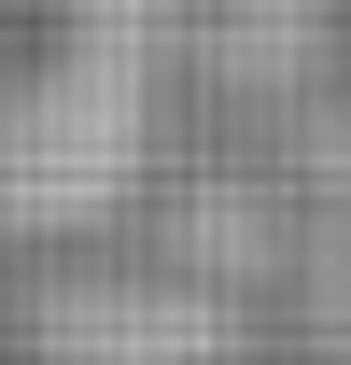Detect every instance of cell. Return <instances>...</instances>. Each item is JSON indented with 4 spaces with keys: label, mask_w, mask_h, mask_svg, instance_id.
Listing matches in <instances>:
<instances>
[{
    "label": "cell",
    "mask_w": 351,
    "mask_h": 365,
    "mask_svg": "<svg viewBox=\"0 0 351 365\" xmlns=\"http://www.w3.org/2000/svg\"><path fill=\"white\" fill-rule=\"evenodd\" d=\"M211 295L169 281H56L29 309V365H211Z\"/></svg>",
    "instance_id": "cell-2"
},
{
    "label": "cell",
    "mask_w": 351,
    "mask_h": 365,
    "mask_svg": "<svg viewBox=\"0 0 351 365\" xmlns=\"http://www.w3.org/2000/svg\"><path fill=\"white\" fill-rule=\"evenodd\" d=\"M141 182V29L98 0L0 98V239H71Z\"/></svg>",
    "instance_id": "cell-1"
},
{
    "label": "cell",
    "mask_w": 351,
    "mask_h": 365,
    "mask_svg": "<svg viewBox=\"0 0 351 365\" xmlns=\"http://www.w3.org/2000/svg\"><path fill=\"white\" fill-rule=\"evenodd\" d=\"M309 337H323V365H351V211L309 239Z\"/></svg>",
    "instance_id": "cell-3"
}]
</instances>
